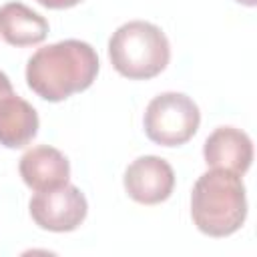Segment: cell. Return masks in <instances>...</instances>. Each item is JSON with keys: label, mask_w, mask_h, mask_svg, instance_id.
<instances>
[{"label": "cell", "mask_w": 257, "mask_h": 257, "mask_svg": "<svg viewBox=\"0 0 257 257\" xmlns=\"http://www.w3.org/2000/svg\"><path fill=\"white\" fill-rule=\"evenodd\" d=\"M18 171L22 181L38 193L66 185L70 177V163L58 149L38 145L20 157Z\"/></svg>", "instance_id": "cell-8"}, {"label": "cell", "mask_w": 257, "mask_h": 257, "mask_svg": "<svg viewBox=\"0 0 257 257\" xmlns=\"http://www.w3.org/2000/svg\"><path fill=\"white\" fill-rule=\"evenodd\" d=\"M36 133L38 114L28 100L14 94L0 100V145L6 149H22Z\"/></svg>", "instance_id": "cell-10"}, {"label": "cell", "mask_w": 257, "mask_h": 257, "mask_svg": "<svg viewBox=\"0 0 257 257\" xmlns=\"http://www.w3.org/2000/svg\"><path fill=\"white\" fill-rule=\"evenodd\" d=\"M32 221L52 233L74 231L88 213V203L84 193L74 185H62L50 191H38L30 199Z\"/></svg>", "instance_id": "cell-5"}, {"label": "cell", "mask_w": 257, "mask_h": 257, "mask_svg": "<svg viewBox=\"0 0 257 257\" xmlns=\"http://www.w3.org/2000/svg\"><path fill=\"white\" fill-rule=\"evenodd\" d=\"M48 34V22L22 2L0 6V36L12 46L40 44Z\"/></svg>", "instance_id": "cell-9"}, {"label": "cell", "mask_w": 257, "mask_h": 257, "mask_svg": "<svg viewBox=\"0 0 257 257\" xmlns=\"http://www.w3.org/2000/svg\"><path fill=\"white\" fill-rule=\"evenodd\" d=\"M36 2L46 8H52V10H64V8H72V6L80 4L82 0H36Z\"/></svg>", "instance_id": "cell-11"}, {"label": "cell", "mask_w": 257, "mask_h": 257, "mask_svg": "<svg viewBox=\"0 0 257 257\" xmlns=\"http://www.w3.org/2000/svg\"><path fill=\"white\" fill-rule=\"evenodd\" d=\"M173 189L175 171L157 155L139 157L124 171V191L141 205H159L171 197Z\"/></svg>", "instance_id": "cell-6"}, {"label": "cell", "mask_w": 257, "mask_h": 257, "mask_svg": "<svg viewBox=\"0 0 257 257\" xmlns=\"http://www.w3.org/2000/svg\"><path fill=\"white\" fill-rule=\"evenodd\" d=\"M235 2H239V4H243V6H255V4H257V0H235Z\"/></svg>", "instance_id": "cell-13"}, {"label": "cell", "mask_w": 257, "mask_h": 257, "mask_svg": "<svg viewBox=\"0 0 257 257\" xmlns=\"http://www.w3.org/2000/svg\"><path fill=\"white\" fill-rule=\"evenodd\" d=\"M191 217L197 229L209 237H229L247 219V197L241 175L211 169L193 185Z\"/></svg>", "instance_id": "cell-2"}, {"label": "cell", "mask_w": 257, "mask_h": 257, "mask_svg": "<svg viewBox=\"0 0 257 257\" xmlns=\"http://www.w3.org/2000/svg\"><path fill=\"white\" fill-rule=\"evenodd\" d=\"M203 157L211 169H225L243 175L253 161V143L241 128L219 126L207 137Z\"/></svg>", "instance_id": "cell-7"}, {"label": "cell", "mask_w": 257, "mask_h": 257, "mask_svg": "<svg viewBox=\"0 0 257 257\" xmlns=\"http://www.w3.org/2000/svg\"><path fill=\"white\" fill-rule=\"evenodd\" d=\"M10 94H14V90H12V82H10V78L6 76V72L0 70V100H4V98L10 96Z\"/></svg>", "instance_id": "cell-12"}, {"label": "cell", "mask_w": 257, "mask_h": 257, "mask_svg": "<svg viewBox=\"0 0 257 257\" xmlns=\"http://www.w3.org/2000/svg\"><path fill=\"white\" fill-rule=\"evenodd\" d=\"M108 58L114 70L131 80H149L161 74L171 60L165 32L145 20L118 26L108 40Z\"/></svg>", "instance_id": "cell-3"}, {"label": "cell", "mask_w": 257, "mask_h": 257, "mask_svg": "<svg viewBox=\"0 0 257 257\" xmlns=\"http://www.w3.org/2000/svg\"><path fill=\"white\" fill-rule=\"evenodd\" d=\"M98 74V54L82 40L68 38L38 48L26 64L28 86L48 102L86 90Z\"/></svg>", "instance_id": "cell-1"}, {"label": "cell", "mask_w": 257, "mask_h": 257, "mask_svg": "<svg viewBox=\"0 0 257 257\" xmlns=\"http://www.w3.org/2000/svg\"><path fill=\"white\" fill-rule=\"evenodd\" d=\"M201 112L195 100L183 92H161L145 110L147 137L163 147H181L191 141L199 128Z\"/></svg>", "instance_id": "cell-4"}]
</instances>
